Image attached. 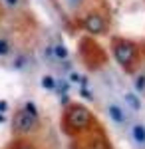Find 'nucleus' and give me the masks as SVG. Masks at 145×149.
Returning <instances> with one entry per match:
<instances>
[{"label": "nucleus", "instance_id": "1", "mask_svg": "<svg viewBox=\"0 0 145 149\" xmlns=\"http://www.w3.org/2000/svg\"><path fill=\"white\" fill-rule=\"evenodd\" d=\"M38 127V111L34 107V103H26L24 109H18L12 121V129L16 135H28Z\"/></svg>", "mask_w": 145, "mask_h": 149}, {"label": "nucleus", "instance_id": "2", "mask_svg": "<svg viewBox=\"0 0 145 149\" xmlns=\"http://www.w3.org/2000/svg\"><path fill=\"white\" fill-rule=\"evenodd\" d=\"M68 127H74V129H84V127L89 125V121H91V115L86 107H79V105H74V107H70V111H68Z\"/></svg>", "mask_w": 145, "mask_h": 149}, {"label": "nucleus", "instance_id": "3", "mask_svg": "<svg viewBox=\"0 0 145 149\" xmlns=\"http://www.w3.org/2000/svg\"><path fill=\"white\" fill-rule=\"evenodd\" d=\"M133 52H135V48L131 46L129 42H123V44H117V46H115V58H117V62L121 64L123 68H127V66L131 64Z\"/></svg>", "mask_w": 145, "mask_h": 149}, {"label": "nucleus", "instance_id": "4", "mask_svg": "<svg viewBox=\"0 0 145 149\" xmlns=\"http://www.w3.org/2000/svg\"><path fill=\"white\" fill-rule=\"evenodd\" d=\"M86 28H88L91 34H101L103 28H105V24H103V20H101V16H98V14H89L88 20H86Z\"/></svg>", "mask_w": 145, "mask_h": 149}, {"label": "nucleus", "instance_id": "5", "mask_svg": "<svg viewBox=\"0 0 145 149\" xmlns=\"http://www.w3.org/2000/svg\"><path fill=\"white\" fill-rule=\"evenodd\" d=\"M131 135H133V139H135L137 145H145V125L135 123V125L131 127Z\"/></svg>", "mask_w": 145, "mask_h": 149}, {"label": "nucleus", "instance_id": "6", "mask_svg": "<svg viewBox=\"0 0 145 149\" xmlns=\"http://www.w3.org/2000/svg\"><path fill=\"white\" fill-rule=\"evenodd\" d=\"M109 115H112V119L115 123H123V121H125V115L121 113L119 105H109Z\"/></svg>", "mask_w": 145, "mask_h": 149}, {"label": "nucleus", "instance_id": "7", "mask_svg": "<svg viewBox=\"0 0 145 149\" xmlns=\"http://www.w3.org/2000/svg\"><path fill=\"white\" fill-rule=\"evenodd\" d=\"M125 102L129 103L135 111H139V109H141V102L137 100V95H135V93H125Z\"/></svg>", "mask_w": 145, "mask_h": 149}, {"label": "nucleus", "instance_id": "8", "mask_svg": "<svg viewBox=\"0 0 145 149\" xmlns=\"http://www.w3.org/2000/svg\"><path fill=\"white\" fill-rule=\"evenodd\" d=\"M8 42H4V40H0V56H4V54H8Z\"/></svg>", "mask_w": 145, "mask_h": 149}, {"label": "nucleus", "instance_id": "9", "mask_svg": "<svg viewBox=\"0 0 145 149\" xmlns=\"http://www.w3.org/2000/svg\"><path fill=\"white\" fill-rule=\"evenodd\" d=\"M42 86H44V88H54V80H52L50 76H46L44 80H42Z\"/></svg>", "mask_w": 145, "mask_h": 149}, {"label": "nucleus", "instance_id": "10", "mask_svg": "<svg viewBox=\"0 0 145 149\" xmlns=\"http://www.w3.org/2000/svg\"><path fill=\"white\" fill-rule=\"evenodd\" d=\"M8 2H10V4H16V2H18V0H8Z\"/></svg>", "mask_w": 145, "mask_h": 149}, {"label": "nucleus", "instance_id": "11", "mask_svg": "<svg viewBox=\"0 0 145 149\" xmlns=\"http://www.w3.org/2000/svg\"><path fill=\"white\" fill-rule=\"evenodd\" d=\"M20 149H32V147H20Z\"/></svg>", "mask_w": 145, "mask_h": 149}]
</instances>
